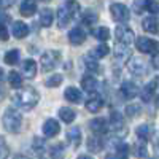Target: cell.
I'll list each match as a JSON object with an SVG mask.
<instances>
[{
    "instance_id": "1",
    "label": "cell",
    "mask_w": 159,
    "mask_h": 159,
    "mask_svg": "<svg viewBox=\"0 0 159 159\" xmlns=\"http://www.w3.org/2000/svg\"><path fill=\"white\" fill-rule=\"evenodd\" d=\"M40 100V94L34 88H24L19 89L15 96H13V103L19 107L21 110H32Z\"/></svg>"
},
{
    "instance_id": "2",
    "label": "cell",
    "mask_w": 159,
    "mask_h": 159,
    "mask_svg": "<svg viewBox=\"0 0 159 159\" xmlns=\"http://www.w3.org/2000/svg\"><path fill=\"white\" fill-rule=\"evenodd\" d=\"M80 5L75 2H67V3H62L57 10V25L61 29H65L67 25L72 22L73 16L78 13Z\"/></svg>"
},
{
    "instance_id": "3",
    "label": "cell",
    "mask_w": 159,
    "mask_h": 159,
    "mask_svg": "<svg viewBox=\"0 0 159 159\" xmlns=\"http://www.w3.org/2000/svg\"><path fill=\"white\" fill-rule=\"evenodd\" d=\"M2 124L3 127L11 132V134H16V132L21 130V124H22V118L21 115L16 111V110H13V108H7L3 116H2Z\"/></svg>"
},
{
    "instance_id": "4",
    "label": "cell",
    "mask_w": 159,
    "mask_h": 159,
    "mask_svg": "<svg viewBox=\"0 0 159 159\" xmlns=\"http://www.w3.org/2000/svg\"><path fill=\"white\" fill-rule=\"evenodd\" d=\"M59 62H61V52L54 51V49H49L42 56V69L45 72H51L54 67H57Z\"/></svg>"
},
{
    "instance_id": "5",
    "label": "cell",
    "mask_w": 159,
    "mask_h": 159,
    "mask_svg": "<svg viewBox=\"0 0 159 159\" xmlns=\"http://www.w3.org/2000/svg\"><path fill=\"white\" fill-rule=\"evenodd\" d=\"M110 13H111V18L118 22H127L129 16H130L129 8L124 3H118V2L110 5Z\"/></svg>"
},
{
    "instance_id": "6",
    "label": "cell",
    "mask_w": 159,
    "mask_h": 159,
    "mask_svg": "<svg viewBox=\"0 0 159 159\" xmlns=\"http://www.w3.org/2000/svg\"><path fill=\"white\" fill-rule=\"evenodd\" d=\"M115 35H116V43L127 45V46L134 42V37H135L132 29L127 27V25H118L116 30H115Z\"/></svg>"
},
{
    "instance_id": "7",
    "label": "cell",
    "mask_w": 159,
    "mask_h": 159,
    "mask_svg": "<svg viewBox=\"0 0 159 159\" xmlns=\"http://www.w3.org/2000/svg\"><path fill=\"white\" fill-rule=\"evenodd\" d=\"M135 45L140 52H147V54H153V52H157V49H159V43L148 37H139Z\"/></svg>"
},
{
    "instance_id": "8",
    "label": "cell",
    "mask_w": 159,
    "mask_h": 159,
    "mask_svg": "<svg viewBox=\"0 0 159 159\" xmlns=\"http://www.w3.org/2000/svg\"><path fill=\"white\" fill-rule=\"evenodd\" d=\"M127 69L130 73H134L137 76H143L148 73V65L142 57H130L127 62Z\"/></svg>"
},
{
    "instance_id": "9",
    "label": "cell",
    "mask_w": 159,
    "mask_h": 159,
    "mask_svg": "<svg viewBox=\"0 0 159 159\" xmlns=\"http://www.w3.org/2000/svg\"><path fill=\"white\" fill-rule=\"evenodd\" d=\"M110 129L115 132L118 137H121L126 134V124H124V118L121 113L113 111L110 115Z\"/></svg>"
},
{
    "instance_id": "10",
    "label": "cell",
    "mask_w": 159,
    "mask_h": 159,
    "mask_svg": "<svg viewBox=\"0 0 159 159\" xmlns=\"http://www.w3.org/2000/svg\"><path fill=\"white\" fill-rule=\"evenodd\" d=\"M59 130H61V126H59V123L56 121L54 118H49V119L45 121V124H43V134L46 137H56L59 134Z\"/></svg>"
},
{
    "instance_id": "11",
    "label": "cell",
    "mask_w": 159,
    "mask_h": 159,
    "mask_svg": "<svg viewBox=\"0 0 159 159\" xmlns=\"http://www.w3.org/2000/svg\"><path fill=\"white\" fill-rule=\"evenodd\" d=\"M89 129L92 132H96V134H105L108 130V123L103 118H96L92 121H89Z\"/></svg>"
},
{
    "instance_id": "12",
    "label": "cell",
    "mask_w": 159,
    "mask_h": 159,
    "mask_svg": "<svg viewBox=\"0 0 159 159\" xmlns=\"http://www.w3.org/2000/svg\"><path fill=\"white\" fill-rule=\"evenodd\" d=\"M21 70L25 78H34L37 75V62L34 59H25L21 65Z\"/></svg>"
},
{
    "instance_id": "13",
    "label": "cell",
    "mask_w": 159,
    "mask_h": 159,
    "mask_svg": "<svg viewBox=\"0 0 159 159\" xmlns=\"http://www.w3.org/2000/svg\"><path fill=\"white\" fill-rule=\"evenodd\" d=\"M121 94L126 99H134L139 94V86L135 83H132V81H124L121 84Z\"/></svg>"
},
{
    "instance_id": "14",
    "label": "cell",
    "mask_w": 159,
    "mask_h": 159,
    "mask_svg": "<svg viewBox=\"0 0 159 159\" xmlns=\"http://www.w3.org/2000/svg\"><path fill=\"white\" fill-rule=\"evenodd\" d=\"M142 27H143L145 32H148V34H159V21L154 16H148V18L143 19Z\"/></svg>"
},
{
    "instance_id": "15",
    "label": "cell",
    "mask_w": 159,
    "mask_h": 159,
    "mask_svg": "<svg viewBox=\"0 0 159 159\" xmlns=\"http://www.w3.org/2000/svg\"><path fill=\"white\" fill-rule=\"evenodd\" d=\"M67 140L72 147H78L80 142H81V129L78 126H72L69 130H67Z\"/></svg>"
},
{
    "instance_id": "16",
    "label": "cell",
    "mask_w": 159,
    "mask_h": 159,
    "mask_svg": "<svg viewBox=\"0 0 159 159\" xmlns=\"http://www.w3.org/2000/svg\"><path fill=\"white\" fill-rule=\"evenodd\" d=\"M156 86H157V80H153V81H150L147 86L143 88V91H142V100H143V102H150V100L154 97V94H156Z\"/></svg>"
},
{
    "instance_id": "17",
    "label": "cell",
    "mask_w": 159,
    "mask_h": 159,
    "mask_svg": "<svg viewBox=\"0 0 159 159\" xmlns=\"http://www.w3.org/2000/svg\"><path fill=\"white\" fill-rule=\"evenodd\" d=\"M69 40H70V43L72 45H81L84 40H86V34L83 29H80V27H75L70 30L69 34Z\"/></svg>"
},
{
    "instance_id": "18",
    "label": "cell",
    "mask_w": 159,
    "mask_h": 159,
    "mask_svg": "<svg viewBox=\"0 0 159 159\" xmlns=\"http://www.w3.org/2000/svg\"><path fill=\"white\" fill-rule=\"evenodd\" d=\"M102 107H103V100H102V97H99V96H91V97L86 100V108H88L91 113H97Z\"/></svg>"
},
{
    "instance_id": "19",
    "label": "cell",
    "mask_w": 159,
    "mask_h": 159,
    "mask_svg": "<svg viewBox=\"0 0 159 159\" xmlns=\"http://www.w3.org/2000/svg\"><path fill=\"white\" fill-rule=\"evenodd\" d=\"M135 134L137 137L142 140V142H147L148 139L153 137V127L150 124H140L137 129H135Z\"/></svg>"
},
{
    "instance_id": "20",
    "label": "cell",
    "mask_w": 159,
    "mask_h": 159,
    "mask_svg": "<svg viewBox=\"0 0 159 159\" xmlns=\"http://www.w3.org/2000/svg\"><path fill=\"white\" fill-rule=\"evenodd\" d=\"M11 32H13V35H15L16 38H24L25 35L29 34V27H27V24H24L22 21H16V22H13Z\"/></svg>"
},
{
    "instance_id": "21",
    "label": "cell",
    "mask_w": 159,
    "mask_h": 159,
    "mask_svg": "<svg viewBox=\"0 0 159 159\" xmlns=\"http://www.w3.org/2000/svg\"><path fill=\"white\" fill-rule=\"evenodd\" d=\"M64 97L72 103H78L80 100H81V92H80V89L75 88V86H69L64 92Z\"/></svg>"
},
{
    "instance_id": "22",
    "label": "cell",
    "mask_w": 159,
    "mask_h": 159,
    "mask_svg": "<svg viewBox=\"0 0 159 159\" xmlns=\"http://www.w3.org/2000/svg\"><path fill=\"white\" fill-rule=\"evenodd\" d=\"M54 21V13H52L51 8H43L40 11V24L43 25V27H49Z\"/></svg>"
},
{
    "instance_id": "23",
    "label": "cell",
    "mask_w": 159,
    "mask_h": 159,
    "mask_svg": "<svg viewBox=\"0 0 159 159\" xmlns=\"http://www.w3.org/2000/svg\"><path fill=\"white\" fill-rule=\"evenodd\" d=\"M81 86L84 88V91H88V92H96L97 91V86H99V81L92 76V75H86V76H83V80H81Z\"/></svg>"
},
{
    "instance_id": "24",
    "label": "cell",
    "mask_w": 159,
    "mask_h": 159,
    "mask_svg": "<svg viewBox=\"0 0 159 159\" xmlns=\"http://www.w3.org/2000/svg\"><path fill=\"white\" fill-rule=\"evenodd\" d=\"M19 11H21V15H22V16H25V18L32 16L34 13L37 11V2H32V0H25V2H22V3H21Z\"/></svg>"
},
{
    "instance_id": "25",
    "label": "cell",
    "mask_w": 159,
    "mask_h": 159,
    "mask_svg": "<svg viewBox=\"0 0 159 159\" xmlns=\"http://www.w3.org/2000/svg\"><path fill=\"white\" fill-rule=\"evenodd\" d=\"M115 57L119 59V61H126L130 57V48L127 45H119L116 43L115 46Z\"/></svg>"
},
{
    "instance_id": "26",
    "label": "cell",
    "mask_w": 159,
    "mask_h": 159,
    "mask_svg": "<svg viewBox=\"0 0 159 159\" xmlns=\"http://www.w3.org/2000/svg\"><path fill=\"white\" fill-rule=\"evenodd\" d=\"M132 153H134L135 157H147L148 156V148H147V145H145V142L139 140L135 145H134V148H132Z\"/></svg>"
},
{
    "instance_id": "27",
    "label": "cell",
    "mask_w": 159,
    "mask_h": 159,
    "mask_svg": "<svg viewBox=\"0 0 159 159\" xmlns=\"http://www.w3.org/2000/svg\"><path fill=\"white\" fill-rule=\"evenodd\" d=\"M102 148H103V140H102V139H99V137H91V139L88 140V150H89V151L99 153V151H102Z\"/></svg>"
},
{
    "instance_id": "28",
    "label": "cell",
    "mask_w": 159,
    "mask_h": 159,
    "mask_svg": "<svg viewBox=\"0 0 159 159\" xmlns=\"http://www.w3.org/2000/svg\"><path fill=\"white\" fill-rule=\"evenodd\" d=\"M59 116H61V119L64 123H67V124H70V123H73V119H75V111L72 110V108H69V107H62L61 110H59Z\"/></svg>"
},
{
    "instance_id": "29",
    "label": "cell",
    "mask_w": 159,
    "mask_h": 159,
    "mask_svg": "<svg viewBox=\"0 0 159 159\" xmlns=\"http://www.w3.org/2000/svg\"><path fill=\"white\" fill-rule=\"evenodd\" d=\"M97 19H99V16L96 15L92 10H86L83 15H81V21H83V24H86V25H92V24H96L97 22Z\"/></svg>"
},
{
    "instance_id": "30",
    "label": "cell",
    "mask_w": 159,
    "mask_h": 159,
    "mask_svg": "<svg viewBox=\"0 0 159 159\" xmlns=\"http://www.w3.org/2000/svg\"><path fill=\"white\" fill-rule=\"evenodd\" d=\"M108 52H110V48L103 43V45H99V46H96L94 49H92L91 56L94 57V59H100V57H105Z\"/></svg>"
},
{
    "instance_id": "31",
    "label": "cell",
    "mask_w": 159,
    "mask_h": 159,
    "mask_svg": "<svg viewBox=\"0 0 159 159\" xmlns=\"http://www.w3.org/2000/svg\"><path fill=\"white\" fill-rule=\"evenodd\" d=\"M92 35H94L97 40H100V42H107V40L110 38V30L107 27H97L92 30Z\"/></svg>"
},
{
    "instance_id": "32",
    "label": "cell",
    "mask_w": 159,
    "mask_h": 159,
    "mask_svg": "<svg viewBox=\"0 0 159 159\" xmlns=\"http://www.w3.org/2000/svg\"><path fill=\"white\" fill-rule=\"evenodd\" d=\"M5 62L8 65H15L19 62V49H10L5 54Z\"/></svg>"
},
{
    "instance_id": "33",
    "label": "cell",
    "mask_w": 159,
    "mask_h": 159,
    "mask_svg": "<svg viewBox=\"0 0 159 159\" xmlns=\"http://www.w3.org/2000/svg\"><path fill=\"white\" fill-rule=\"evenodd\" d=\"M8 83L11 84V88H21L22 84V76L18 72H10L8 75Z\"/></svg>"
},
{
    "instance_id": "34",
    "label": "cell",
    "mask_w": 159,
    "mask_h": 159,
    "mask_svg": "<svg viewBox=\"0 0 159 159\" xmlns=\"http://www.w3.org/2000/svg\"><path fill=\"white\" fill-rule=\"evenodd\" d=\"M84 65H86V69H88L89 72H92V73L99 70V64H97V61L92 57L91 54L84 57Z\"/></svg>"
},
{
    "instance_id": "35",
    "label": "cell",
    "mask_w": 159,
    "mask_h": 159,
    "mask_svg": "<svg viewBox=\"0 0 159 159\" xmlns=\"http://www.w3.org/2000/svg\"><path fill=\"white\" fill-rule=\"evenodd\" d=\"M126 115H127L129 118L139 116V115H140V105H139V103H130V105H127V107H126Z\"/></svg>"
},
{
    "instance_id": "36",
    "label": "cell",
    "mask_w": 159,
    "mask_h": 159,
    "mask_svg": "<svg viewBox=\"0 0 159 159\" xmlns=\"http://www.w3.org/2000/svg\"><path fill=\"white\" fill-rule=\"evenodd\" d=\"M62 83V75H52L46 80V86L48 88H57Z\"/></svg>"
},
{
    "instance_id": "37",
    "label": "cell",
    "mask_w": 159,
    "mask_h": 159,
    "mask_svg": "<svg viewBox=\"0 0 159 159\" xmlns=\"http://www.w3.org/2000/svg\"><path fill=\"white\" fill-rule=\"evenodd\" d=\"M8 156H10V148L3 137H0V159H8Z\"/></svg>"
},
{
    "instance_id": "38",
    "label": "cell",
    "mask_w": 159,
    "mask_h": 159,
    "mask_svg": "<svg viewBox=\"0 0 159 159\" xmlns=\"http://www.w3.org/2000/svg\"><path fill=\"white\" fill-rule=\"evenodd\" d=\"M116 151H118V157L119 159H126L127 157V153H129V147L126 143H121V145H118V148H116Z\"/></svg>"
},
{
    "instance_id": "39",
    "label": "cell",
    "mask_w": 159,
    "mask_h": 159,
    "mask_svg": "<svg viewBox=\"0 0 159 159\" xmlns=\"http://www.w3.org/2000/svg\"><path fill=\"white\" fill-rule=\"evenodd\" d=\"M0 40L7 42L8 40V29L5 27V24H0Z\"/></svg>"
},
{
    "instance_id": "40",
    "label": "cell",
    "mask_w": 159,
    "mask_h": 159,
    "mask_svg": "<svg viewBox=\"0 0 159 159\" xmlns=\"http://www.w3.org/2000/svg\"><path fill=\"white\" fill-rule=\"evenodd\" d=\"M147 10L154 15V13L159 11V3H156V2H147Z\"/></svg>"
},
{
    "instance_id": "41",
    "label": "cell",
    "mask_w": 159,
    "mask_h": 159,
    "mask_svg": "<svg viewBox=\"0 0 159 159\" xmlns=\"http://www.w3.org/2000/svg\"><path fill=\"white\" fill-rule=\"evenodd\" d=\"M153 150L159 156V132H156V134L153 135Z\"/></svg>"
},
{
    "instance_id": "42",
    "label": "cell",
    "mask_w": 159,
    "mask_h": 159,
    "mask_svg": "<svg viewBox=\"0 0 159 159\" xmlns=\"http://www.w3.org/2000/svg\"><path fill=\"white\" fill-rule=\"evenodd\" d=\"M134 7H135V13H142L143 8H147V2H135Z\"/></svg>"
},
{
    "instance_id": "43",
    "label": "cell",
    "mask_w": 159,
    "mask_h": 159,
    "mask_svg": "<svg viewBox=\"0 0 159 159\" xmlns=\"http://www.w3.org/2000/svg\"><path fill=\"white\" fill-rule=\"evenodd\" d=\"M151 62H153V67H154V69H159V52H154Z\"/></svg>"
},
{
    "instance_id": "44",
    "label": "cell",
    "mask_w": 159,
    "mask_h": 159,
    "mask_svg": "<svg viewBox=\"0 0 159 159\" xmlns=\"http://www.w3.org/2000/svg\"><path fill=\"white\" fill-rule=\"evenodd\" d=\"M11 5H13V2H0V10H5V8H8Z\"/></svg>"
},
{
    "instance_id": "45",
    "label": "cell",
    "mask_w": 159,
    "mask_h": 159,
    "mask_svg": "<svg viewBox=\"0 0 159 159\" xmlns=\"http://www.w3.org/2000/svg\"><path fill=\"white\" fill-rule=\"evenodd\" d=\"M3 96H5V89H3V84H0V100L3 99Z\"/></svg>"
},
{
    "instance_id": "46",
    "label": "cell",
    "mask_w": 159,
    "mask_h": 159,
    "mask_svg": "<svg viewBox=\"0 0 159 159\" xmlns=\"http://www.w3.org/2000/svg\"><path fill=\"white\" fill-rule=\"evenodd\" d=\"M3 75H5V72H3V69H0V84L3 83Z\"/></svg>"
},
{
    "instance_id": "47",
    "label": "cell",
    "mask_w": 159,
    "mask_h": 159,
    "mask_svg": "<svg viewBox=\"0 0 159 159\" xmlns=\"http://www.w3.org/2000/svg\"><path fill=\"white\" fill-rule=\"evenodd\" d=\"M76 159H92L91 156H88V154H83V156H78Z\"/></svg>"
},
{
    "instance_id": "48",
    "label": "cell",
    "mask_w": 159,
    "mask_h": 159,
    "mask_svg": "<svg viewBox=\"0 0 159 159\" xmlns=\"http://www.w3.org/2000/svg\"><path fill=\"white\" fill-rule=\"evenodd\" d=\"M105 159H119V157H118V156H115V154H108Z\"/></svg>"
},
{
    "instance_id": "49",
    "label": "cell",
    "mask_w": 159,
    "mask_h": 159,
    "mask_svg": "<svg viewBox=\"0 0 159 159\" xmlns=\"http://www.w3.org/2000/svg\"><path fill=\"white\" fill-rule=\"evenodd\" d=\"M156 105H157V108H159V96L156 97Z\"/></svg>"
},
{
    "instance_id": "50",
    "label": "cell",
    "mask_w": 159,
    "mask_h": 159,
    "mask_svg": "<svg viewBox=\"0 0 159 159\" xmlns=\"http://www.w3.org/2000/svg\"><path fill=\"white\" fill-rule=\"evenodd\" d=\"M15 159H25V157H24V156H16Z\"/></svg>"
}]
</instances>
